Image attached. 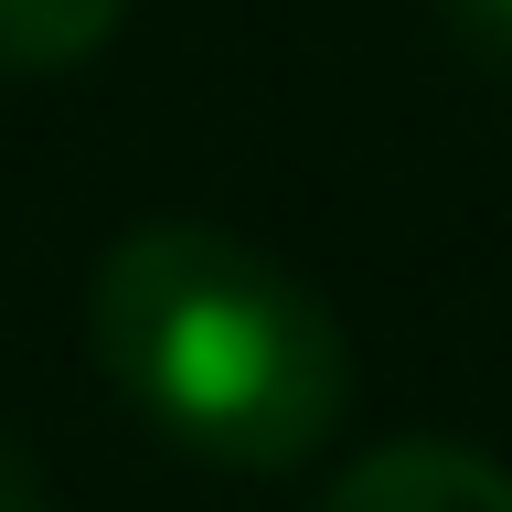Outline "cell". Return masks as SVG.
<instances>
[{
  "mask_svg": "<svg viewBox=\"0 0 512 512\" xmlns=\"http://www.w3.org/2000/svg\"><path fill=\"white\" fill-rule=\"evenodd\" d=\"M86 342L128 406L214 470H299L352 395L342 320L224 224H139L86 288Z\"/></svg>",
  "mask_w": 512,
  "mask_h": 512,
  "instance_id": "1",
  "label": "cell"
},
{
  "mask_svg": "<svg viewBox=\"0 0 512 512\" xmlns=\"http://www.w3.org/2000/svg\"><path fill=\"white\" fill-rule=\"evenodd\" d=\"M320 512H512V470L448 438H395L374 459H352Z\"/></svg>",
  "mask_w": 512,
  "mask_h": 512,
  "instance_id": "2",
  "label": "cell"
},
{
  "mask_svg": "<svg viewBox=\"0 0 512 512\" xmlns=\"http://www.w3.org/2000/svg\"><path fill=\"white\" fill-rule=\"evenodd\" d=\"M128 0H0V75H54L118 32Z\"/></svg>",
  "mask_w": 512,
  "mask_h": 512,
  "instance_id": "3",
  "label": "cell"
},
{
  "mask_svg": "<svg viewBox=\"0 0 512 512\" xmlns=\"http://www.w3.org/2000/svg\"><path fill=\"white\" fill-rule=\"evenodd\" d=\"M448 22L470 32L480 54H502V64H512V0H448Z\"/></svg>",
  "mask_w": 512,
  "mask_h": 512,
  "instance_id": "4",
  "label": "cell"
},
{
  "mask_svg": "<svg viewBox=\"0 0 512 512\" xmlns=\"http://www.w3.org/2000/svg\"><path fill=\"white\" fill-rule=\"evenodd\" d=\"M0 512H54V491H43V470H32L22 448L0 438Z\"/></svg>",
  "mask_w": 512,
  "mask_h": 512,
  "instance_id": "5",
  "label": "cell"
}]
</instances>
